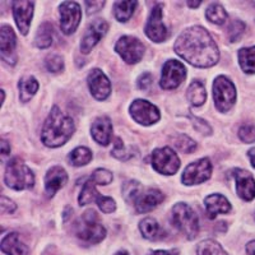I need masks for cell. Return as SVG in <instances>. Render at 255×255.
Returning <instances> with one entry per match:
<instances>
[{"label":"cell","instance_id":"obj_1","mask_svg":"<svg viewBox=\"0 0 255 255\" xmlns=\"http://www.w3.org/2000/svg\"><path fill=\"white\" fill-rule=\"evenodd\" d=\"M174 50L180 58L197 68L213 67L220 59L215 40L202 26L186 28L175 42Z\"/></svg>","mask_w":255,"mask_h":255},{"label":"cell","instance_id":"obj_2","mask_svg":"<svg viewBox=\"0 0 255 255\" xmlns=\"http://www.w3.org/2000/svg\"><path fill=\"white\" fill-rule=\"evenodd\" d=\"M76 130V125L69 115L64 114L59 106H52L45 122L41 139L46 147L58 148L65 144Z\"/></svg>","mask_w":255,"mask_h":255},{"label":"cell","instance_id":"obj_3","mask_svg":"<svg viewBox=\"0 0 255 255\" xmlns=\"http://www.w3.org/2000/svg\"><path fill=\"white\" fill-rule=\"evenodd\" d=\"M4 181L6 186L14 190L32 189L35 185V175L31 171V168L24 163L23 159L14 157L9 159L6 165Z\"/></svg>","mask_w":255,"mask_h":255},{"label":"cell","instance_id":"obj_4","mask_svg":"<svg viewBox=\"0 0 255 255\" xmlns=\"http://www.w3.org/2000/svg\"><path fill=\"white\" fill-rule=\"evenodd\" d=\"M172 225L183 232L188 240L197 238L199 232V220L195 211L185 203H177L171 212Z\"/></svg>","mask_w":255,"mask_h":255},{"label":"cell","instance_id":"obj_5","mask_svg":"<svg viewBox=\"0 0 255 255\" xmlns=\"http://www.w3.org/2000/svg\"><path fill=\"white\" fill-rule=\"evenodd\" d=\"M77 236L84 243L99 244L106 238V229L99 222L95 212L90 211L83 216V220L77 226Z\"/></svg>","mask_w":255,"mask_h":255},{"label":"cell","instance_id":"obj_6","mask_svg":"<svg viewBox=\"0 0 255 255\" xmlns=\"http://www.w3.org/2000/svg\"><path fill=\"white\" fill-rule=\"evenodd\" d=\"M213 101L221 113H227L235 105L236 88L226 77L220 76L213 82Z\"/></svg>","mask_w":255,"mask_h":255},{"label":"cell","instance_id":"obj_7","mask_svg":"<svg viewBox=\"0 0 255 255\" xmlns=\"http://www.w3.org/2000/svg\"><path fill=\"white\" fill-rule=\"evenodd\" d=\"M151 162L157 172L162 175L176 174L180 167V159L176 152L170 147L156 148L152 152Z\"/></svg>","mask_w":255,"mask_h":255},{"label":"cell","instance_id":"obj_8","mask_svg":"<svg viewBox=\"0 0 255 255\" xmlns=\"http://www.w3.org/2000/svg\"><path fill=\"white\" fill-rule=\"evenodd\" d=\"M115 50L128 64H135L142 60L144 45L142 41L133 36H123L116 42Z\"/></svg>","mask_w":255,"mask_h":255},{"label":"cell","instance_id":"obj_9","mask_svg":"<svg viewBox=\"0 0 255 255\" xmlns=\"http://www.w3.org/2000/svg\"><path fill=\"white\" fill-rule=\"evenodd\" d=\"M60 28L64 35H72L78 28L82 19L81 5L76 1H64L59 6Z\"/></svg>","mask_w":255,"mask_h":255},{"label":"cell","instance_id":"obj_10","mask_svg":"<svg viewBox=\"0 0 255 255\" xmlns=\"http://www.w3.org/2000/svg\"><path fill=\"white\" fill-rule=\"evenodd\" d=\"M186 69L183 64L177 60L166 61L162 68L159 86L163 90H175L185 81Z\"/></svg>","mask_w":255,"mask_h":255},{"label":"cell","instance_id":"obj_11","mask_svg":"<svg viewBox=\"0 0 255 255\" xmlns=\"http://www.w3.org/2000/svg\"><path fill=\"white\" fill-rule=\"evenodd\" d=\"M212 175V163L209 158H200L186 166L183 172V183L185 185H197L204 183Z\"/></svg>","mask_w":255,"mask_h":255},{"label":"cell","instance_id":"obj_12","mask_svg":"<svg viewBox=\"0 0 255 255\" xmlns=\"http://www.w3.org/2000/svg\"><path fill=\"white\" fill-rule=\"evenodd\" d=\"M130 115L136 123L144 127L153 125L159 120L158 109L145 100H135L130 106Z\"/></svg>","mask_w":255,"mask_h":255},{"label":"cell","instance_id":"obj_13","mask_svg":"<svg viewBox=\"0 0 255 255\" xmlns=\"http://www.w3.org/2000/svg\"><path fill=\"white\" fill-rule=\"evenodd\" d=\"M162 6L156 4L152 9L151 15L148 18L147 26H145L144 32L148 38L154 42H162L167 38V28L163 24L162 20Z\"/></svg>","mask_w":255,"mask_h":255},{"label":"cell","instance_id":"obj_14","mask_svg":"<svg viewBox=\"0 0 255 255\" xmlns=\"http://www.w3.org/2000/svg\"><path fill=\"white\" fill-rule=\"evenodd\" d=\"M108 29L109 24L105 19L99 18V19L93 20L92 23L88 26L83 38H82L81 51L83 52V54H88V52L97 45V42H100V40L106 35Z\"/></svg>","mask_w":255,"mask_h":255},{"label":"cell","instance_id":"obj_15","mask_svg":"<svg viewBox=\"0 0 255 255\" xmlns=\"http://www.w3.org/2000/svg\"><path fill=\"white\" fill-rule=\"evenodd\" d=\"M163 199H165V195L158 189H140L139 193L134 198L133 204L138 213H147L162 203Z\"/></svg>","mask_w":255,"mask_h":255},{"label":"cell","instance_id":"obj_16","mask_svg":"<svg viewBox=\"0 0 255 255\" xmlns=\"http://www.w3.org/2000/svg\"><path fill=\"white\" fill-rule=\"evenodd\" d=\"M88 87L96 100L104 101L110 96L111 83L100 69H92L88 74Z\"/></svg>","mask_w":255,"mask_h":255},{"label":"cell","instance_id":"obj_17","mask_svg":"<svg viewBox=\"0 0 255 255\" xmlns=\"http://www.w3.org/2000/svg\"><path fill=\"white\" fill-rule=\"evenodd\" d=\"M12 10L14 15L15 23H17L18 29L23 36H27L31 26L32 15H33V1H13Z\"/></svg>","mask_w":255,"mask_h":255},{"label":"cell","instance_id":"obj_18","mask_svg":"<svg viewBox=\"0 0 255 255\" xmlns=\"http://www.w3.org/2000/svg\"><path fill=\"white\" fill-rule=\"evenodd\" d=\"M0 54L1 59L9 64L14 65L17 61L15 55V35L12 27L3 24L0 28Z\"/></svg>","mask_w":255,"mask_h":255},{"label":"cell","instance_id":"obj_19","mask_svg":"<svg viewBox=\"0 0 255 255\" xmlns=\"http://www.w3.org/2000/svg\"><path fill=\"white\" fill-rule=\"evenodd\" d=\"M234 176L236 181V191L241 199L250 202L255 198V180L253 175L243 168H235Z\"/></svg>","mask_w":255,"mask_h":255},{"label":"cell","instance_id":"obj_20","mask_svg":"<svg viewBox=\"0 0 255 255\" xmlns=\"http://www.w3.org/2000/svg\"><path fill=\"white\" fill-rule=\"evenodd\" d=\"M68 181V174L60 166L51 167L45 176V191L49 198H52Z\"/></svg>","mask_w":255,"mask_h":255},{"label":"cell","instance_id":"obj_21","mask_svg":"<svg viewBox=\"0 0 255 255\" xmlns=\"http://www.w3.org/2000/svg\"><path fill=\"white\" fill-rule=\"evenodd\" d=\"M91 134H92L93 139L99 144L108 147L111 142V136H113V123L108 116L97 118L91 128Z\"/></svg>","mask_w":255,"mask_h":255},{"label":"cell","instance_id":"obj_22","mask_svg":"<svg viewBox=\"0 0 255 255\" xmlns=\"http://www.w3.org/2000/svg\"><path fill=\"white\" fill-rule=\"evenodd\" d=\"M204 206H206L207 215L211 220L217 217L221 213H229L231 209V204L229 200L221 194H212L204 199Z\"/></svg>","mask_w":255,"mask_h":255},{"label":"cell","instance_id":"obj_23","mask_svg":"<svg viewBox=\"0 0 255 255\" xmlns=\"http://www.w3.org/2000/svg\"><path fill=\"white\" fill-rule=\"evenodd\" d=\"M1 250L8 255H28V248L15 232L8 234L1 240Z\"/></svg>","mask_w":255,"mask_h":255},{"label":"cell","instance_id":"obj_24","mask_svg":"<svg viewBox=\"0 0 255 255\" xmlns=\"http://www.w3.org/2000/svg\"><path fill=\"white\" fill-rule=\"evenodd\" d=\"M52 41H54V27L49 22H45L38 27L35 38V46H37L38 49H47L51 46Z\"/></svg>","mask_w":255,"mask_h":255},{"label":"cell","instance_id":"obj_25","mask_svg":"<svg viewBox=\"0 0 255 255\" xmlns=\"http://www.w3.org/2000/svg\"><path fill=\"white\" fill-rule=\"evenodd\" d=\"M239 63L244 73L254 74L255 73V46L244 47L239 51Z\"/></svg>","mask_w":255,"mask_h":255},{"label":"cell","instance_id":"obj_26","mask_svg":"<svg viewBox=\"0 0 255 255\" xmlns=\"http://www.w3.org/2000/svg\"><path fill=\"white\" fill-rule=\"evenodd\" d=\"M188 100L195 108H199L206 102L207 92L203 83L199 81H194L188 88Z\"/></svg>","mask_w":255,"mask_h":255},{"label":"cell","instance_id":"obj_27","mask_svg":"<svg viewBox=\"0 0 255 255\" xmlns=\"http://www.w3.org/2000/svg\"><path fill=\"white\" fill-rule=\"evenodd\" d=\"M139 229L143 238L147 240H157L163 236V232L161 231L158 222L154 218H144L143 221H140Z\"/></svg>","mask_w":255,"mask_h":255},{"label":"cell","instance_id":"obj_28","mask_svg":"<svg viewBox=\"0 0 255 255\" xmlns=\"http://www.w3.org/2000/svg\"><path fill=\"white\" fill-rule=\"evenodd\" d=\"M18 86H19V99L22 102L29 101L38 90V82L33 77L20 78Z\"/></svg>","mask_w":255,"mask_h":255},{"label":"cell","instance_id":"obj_29","mask_svg":"<svg viewBox=\"0 0 255 255\" xmlns=\"http://www.w3.org/2000/svg\"><path fill=\"white\" fill-rule=\"evenodd\" d=\"M95 185L96 184L93 183L91 179H88L87 181L84 183L83 188H82L81 190V194H79V206H87V204L93 203V202L97 203V200L102 197L99 191L96 190Z\"/></svg>","mask_w":255,"mask_h":255},{"label":"cell","instance_id":"obj_30","mask_svg":"<svg viewBox=\"0 0 255 255\" xmlns=\"http://www.w3.org/2000/svg\"><path fill=\"white\" fill-rule=\"evenodd\" d=\"M136 1H116L114 5V14L119 22H127L130 19L136 8Z\"/></svg>","mask_w":255,"mask_h":255},{"label":"cell","instance_id":"obj_31","mask_svg":"<svg viewBox=\"0 0 255 255\" xmlns=\"http://www.w3.org/2000/svg\"><path fill=\"white\" fill-rule=\"evenodd\" d=\"M92 161V152L87 147H77L69 153V162L74 167L87 165Z\"/></svg>","mask_w":255,"mask_h":255},{"label":"cell","instance_id":"obj_32","mask_svg":"<svg viewBox=\"0 0 255 255\" xmlns=\"http://www.w3.org/2000/svg\"><path fill=\"white\" fill-rule=\"evenodd\" d=\"M206 15L207 18H208V20H211L212 23L218 24V26L225 24V22L227 20V12L220 3H212L211 5L207 8Z\"/></svg>","mask_w":255,"mask_h":255},{"label":"cell","instance_id":"obj_33","mask_svg":"<svg viewBox=\"0 0 255 255\" xmlns=\"http://www.w3.org/2000/svg\"><path fill=\"white\" fill-rule=\"evenodd\" d=\"M197 255H229L215 240H204L197 247Z\"/></svg>","mask_w":255,"mask_h":255},{"label":"cell","instance_id":"obj_34","mask_svg":"<svg viewBox=\"0 0 255 255\" xmlns=\"http://www.w3.org/2000/svg\"><path fill=\"white\" fill-rule=\"evenodd\" d=\"M172 143H174V147H176L183 153H191L197 149L195 140H193L190 136L185 135V134H177L172 139Z\"/></svg>","mask_w":255,"mask_h":255},{"label":"cell","instance_id":"obj_35","mask_svg":"<svg viewBox=\"0 0 255 255\" xmlns=\"http://www.w3.org/2000/svg\"><path fill=\"white\" fill-rule=\"evenodd\" d=\"M245 28H247V26H245L244 22H241L239 19L232 20L231 24L229 26V29H227V35H229L230 41L231 42H238L241 38V36L244 35Z\"/></svg>","mask_w":255,"mask_h":255},{"label":"cell","instance_id":"obj_36","mask_svg":"<svg viewBox=\"0 0 255 255\" xmlns=\"http://www.w3.org/2000/svg\"><path fill=\"white\" fill-rule=\"evenodd\" d=\"M95 184H99V185H108L113 181L114 176L113 172H110L106 168H97L95 171L92 172L90 177Z\"/></svg>","mask_w":255,"mask_h":255},{"label":"cell","instance_id":"obj_37","mask_svg":"<svg viewBox=\"0 0 255 255\" xmlns=\"http://www.w3.org/2000/svg\"><path fill=\"white\" fill-rule=\"evenodd\" d=\"M45 65H46V69L51 73H58L60 70H63L64 68V59L63 56L58 55V54H52L49 55L45 60Z\"/></svg>","mask_w":255,"mask_h":255},{"label":"cell","instance_id":"obj_38","mask_svg":"<svg viewBox=\"0 0 255 255\" xmlns=\"http://www.w3.org/2000/svg\"><path fill=\"white\" fill-rule=\"evenodd\" d=\"M239 136L245 143L255 142V125L245 124L239 129Z\"/></svg>","mask_w":255,"mask_h":255},{"label":"cell","instance_id":"obj_39","mask_svg":"<svg viewBox=\"0 0 255 255\" xmlns=\"http://www.w3.org/2000/svg\"><path fill=\"white\" fill-rule=\"evenodd\" d=\"M111 153H113V156L118 159H128L129 157H130V154L127 152V149H125V147H124V143H123V140L120 139L119 136H118V138H115L114 149Z\"/></svg>","mask_w":255,"mask_h":255},{"label":"cell","instance_id":"obj_40","mask_svg":"<svg viewBox=\"0 0 255 255\" xmlns=\"http://www.w3.org/2000/svg\"><path fill=\"white\" fill-rule=\"evenodd\" d=\"M96 204L99 206V208L101 209L104 213H111V212H114L116 209L115 200L110 197H104V195H102V197L97 200V203Z\"/></svg>","mask_w":255,"mask_h":255},{"label":"cell","instance_id":"obj_41","mask_svg":"<svg viewBox=\"0 0 255 255\" xmlns=\"http://www.w3.org/2000/svg\"><path fill=\"white\" fill-rule=\"evenodd\" d=\"M191 120H193V124H194L195 129H197L198 131H200V133L203 134V135H209V134L212 133L211 127H209V125L207 124L203 119H200V118H195L194 116V118H191Z\"/></svg>","mask_w":255,"mask_h":255},{"label":"cell","instance_id":"obj_42","mask_svg":"<svg viewBox=\"0 0 255 255\" xmlns=\"http://www.w3.org/2000/svg\"><path fill=\"white\" fill-rule=\"evenodd\" d=\"M0 204H1V211H3V213H13L15 211V208H17L14 202H12V200L8 199L6 197H1Z\"/></svg>","mask_w":255,"mask_h":255},{"label":"cell","instance_id":"obj_43","mask_svg":"<svg viewBox=\"0 0 255 255\" xmlns=\"http://www.w3.org/2000/svg\"><path fill=\"white\" fill-rule=\"evenodd\" d=\"M152 82H153L152 74H149V73H144V74L140 76L139 79H138V87H139L140 90H148V88L151 87Z\"/></svg>","mask_w":255,"mask_h":255},{"label":"cell","instance_id":"obj_44","mask_svg":"<svg viewBox=\"0 0 255 255\" xmlns=\"http://www.w3.org/2000/svg\"><path fill=\"white\" fill-rule=\"evenodd\" d=\"M105 1H86V8H87V14H95L96 12H99L100 9L104 8Z\"/></svg>","mask_w":255,"mask_h":255},{"label":"cell","instance_id":"obj_45","mask_svg":"<svg viewBox=\"0 0 255 255\" xmlns=\"http://www.w3.org/2000/svg\"><path fill=\"white\" fill-rule=\"evenodd\" d=\"M0 152H1V156L5 157L6 154L10 153V145L8 144L5 139H1V148H0Z\"/></svg>","mask_w":255,"mask_h":255},{"label":"cell","instance_id":"obj_46","mask_svg":"<svg viewBox=\"0 0 255 255\" xmlns=\"http://www.w3.org/2000/svg\"><path fill=\"white\" fill-rule=\"evenodd\" d=\"M148 255H177V253L174 250H154Z\"/></svg>","mask_w":255,"mask_h":255},{"label":"cell","instance_id":"obj_47","mask_svg":"<svg viewBox=\"0 0 255 255\" xmlns=\"http://www.w3.org/2000/svg\"><path fill=\"white\" fill-rule=\"evenodd\" d=\"M247 254L255 255V240L250 241V243L247 244Z\"/></svg>","mask_w":255,"mask_h":255},{"label":"cell","instance_id":"obj_48","mask_svg":"<svg viewBox=\"0 0 255 255\" xmlns=\"http://www.w3.org/2000/svg\"><path fill=\"white\" fill-rule=\"evenodd\" d=\"M248 156L250 158V162H252L253 167L255 168V148H252L249 152H248Z\"/></svg>","mask_w":255,"mask_h":255},{"label":"cell","instance_id":"obj_49","mask_svg":"<svg viewBox=\"0 0 255 255\" xmlns=\"http://www.w3.org/2000/svg\"><path fill=\"white\" fill-rule=\"evenodd\" d=\"M188 4H189V6H190V8H198V6L200 5V4H202V1H188Z\"/></svg>","mask_w":255,"mask_h":255},{"label":"cell","instance_id":"obj_50","mask_svg":"<svg viewBox=\"0 0 255 255\" xmlns=\"http://www.w3.org/2000/svg\"><path fill=\"white\" fill-rule=\"evenodd\" d=\"M115 255H128L127 252H119V253H116Z\"/></svg>","mask_w":255,"mask_h":255}]
</instances>
